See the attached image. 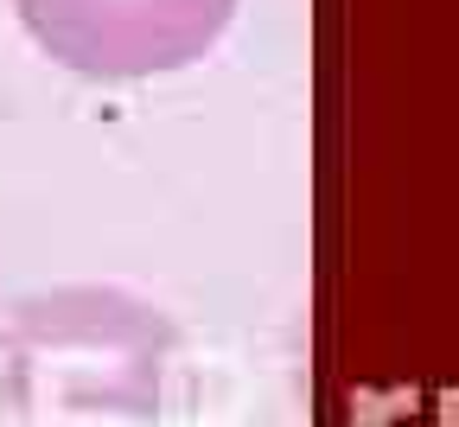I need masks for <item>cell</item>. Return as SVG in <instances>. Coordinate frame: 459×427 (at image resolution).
Returning a JSON list of instances; mask_svg holds the SVG:
<instances>
[{
  "instance_id": "obj_1",
  "label": "cell",
  "mask_w": 459,
  "mask_h": 427,
  "mask_svg": "<svg viewBox=\"0 0 459 427\" xmlns=\"http://www.w3.org/2000/svg\"><path fill=\"white\" fill-rule=\"evenodd\" d=\"M13 13L51 65L96 83H141L211 57L237 0H13Z\"/></svg>"
}]
</instances>
